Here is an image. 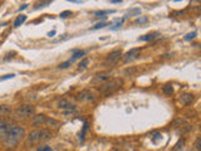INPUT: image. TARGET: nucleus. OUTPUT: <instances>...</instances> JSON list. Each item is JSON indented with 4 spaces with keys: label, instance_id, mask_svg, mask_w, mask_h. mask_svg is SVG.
<instances>
[{
    "label": "nucleus",
    "instance_id": "bb28decb",
    "mask_svg": "<svg viewBox=\"0 0 201 151\" xmlns=\"http://www.w3.org/2000/svg\"><path fill=\"white\" fill-rule=\"evenodd\" d=\"M36 151H52V147L50 146H40V147H38Z\"/></svg>",
    "mask_w": 201,
    "mask_h": 151
},
{
    "label": "nucleus",
    "instance_id": "7c9ffc66",
    "mask_svg": "<svg viewBox=\"0 0 201 151\" xmlns=\"http://www.w3.org/2000/svg\"><path fill=\"white\" fill-rule=\"evenodd\" d=\"M13 77H14V74H8V76L0 78V81H5V80H9V78H13Z\"/></svg>",
    "mask_w": 201,
    "mask_h": 151
},
{
    "label": "nucleus",
    "instance_id": "c85d7f7f",
    "mask_svg": "<svg viewBox=\"0 0 201 151\" xmlns=\"http://www.w3.org/2000/svg\"><path fill=\"white\" fill-rule=\"evenodd\" d=\"M69 62H68V60H67V62H64V63H60L59 64V68H67V67H69Z\"/></svg>",
    "mask_w": 201,
    "mask_h": 151
},
{
    "label": "nucleus",
    "instance_id": "ddd939ff",
    "mask_svg": "<svg viewBox=\"0 0 201 151\" xmlns=\"http://www.w3.org/2000/svg\"><path fill=\"white\" fill-rule=\"evenodd\" d=\"M158 35H160V33H157V32H154V33L146 34L145 37H139V38H138V40H142V42H150V40H154L155 38H157Z\"/></svg>",
    "mask_w": 201,
    "mask_h": 151
},
{
    "label": "nucleus",
    "instance_id": "f257e3e1",
    "mask_svg": "<svg viewBox=\"0 0 201 151\" xmlns=\"http://www.w3.org/2000/svg\"><path fill=\"white\" fill-rule=\"evenodd\" d=\"M24 136H25V130H24L23 127H20V126L13 125V127L10 129L9 134H8V137H7V140L4 141V144L7 145L8 147L15 146V145L20 140H23Z\"/></svg>",
    "mask_w": 201,
    "mask_h": 151
},
{
    "label": "nucleus",
    "instance_id": "b1692460",
    "mask_svg": "<svg viewBox=\"0 0 201 151\" xmlns=\"http://www.w3.org/2000/svg\"><path fill=\"white\" fill-rule=\"evenodd\" d=\"M195 147H196L197 151L201 150V138H200V137H197V138H196V141H195Z\"/></svg>",
    "mask_w": 201,
    "mask_h": 151
},
{
    "label": "nucleus",
    "instance_id": "473e14b6",
    "mask_svg": "<svg viewBox=\"0 0 201 151\" xmlns=\"http://www.w3.org/2000/svg\"><path fill=\"white\" fill-rule=\"evenodd\" d=\"M54 34H56V30H52V32L50 33H48V35H49V37H53V35Z\"/></svg>",
    "mask_w": 201,
    "mask_h": 151
},
{
    "label": "nucleus",
    "instance_id": "5701e85b",
    "mask_svg": "<svg viewBox=\"0 0 201 151\" xmlns=\"http://www.w3.org/2000/svg\"><path fill=\"white\" fill-rule=\"evenodd\" d=\"M88 64V59L86 58V59H83L81 63H79L78 65H79V69H83V68H86V65Z\"/></svg>",
    "mask_w": 201,
    "mask_h": 151
},
{
    "label": "nucleus",
    "instance_id": "7ed1b4c3",
    "mask_svg": "<svg viewBox=\"0 0 201 151\" xmlns=\"http://www.w3.org/2000/svg\"><path fill=\"white\" fill-rule=\"evenodd\" d=\"M34 113V106L33 105H22L14 111L15 118H28Z\"/></svg>",
    "mask_w": 201,
    "mask_h": 151
},
{
    "label": "nucleus",
    "instance_id": "f8f14e48",
    "mask_svg": "<svg viewBox=\"0 0 201 151\" xmlns=\"http://www.w3.org/2000/svg\"><path fill=\"white\" fill-rule=\"evenodd\" d=\"M45 120H47V117L44 116V115H35V116H33V118H32V125L33 126H40V125L45 123Z\"/></svg>",
    "mask_w": 201,
    "mask_h": 151
},
{
    "label": "nucleus",
    "instance_id": "cd10ccee",
    "mask_svg": "<svg viewBox=\"0 0 201 151\" xmlns=\"http://www.w3.org/2000/svg\"><path fill=\"white\" fill-rule=\"evenodd\" d=\"M70 14H72V13H70L69 10L63 11V13H60V18H67V16H68V15H70Z\"/></svg>",
    "mask_w": 201,
    "mask_h": 151
},
{
    "label": "nucleus",
    "instance_id": "6ab92c4d",
    "mask_svg": "<svg viewBox=\"0 0 201 151\" xmlns=\"http://www.w3.org/2000/svg\"><path fill=\"white\" fill-rule=\"evenodd\" d=\"M182 145H184V138H181V140H179V142L175 145V147L172 149V151H177L179 149H181V147H182Z\"/></svg>",
    "mask_w": 201,
    "mask_h": 151
},
{
    "label": "nucleus",
    "instance_id": "393cba45",
    "mask_svg": "<svg viewBox=\"0 0 201 151\" xmlns=\"http://www.w3.org/2000/svg\"><path fill=\"white\" fill-rule=\"evenodd\" d=\"M47 5H50V1H42V3H39L38 5H36V7H35V9H39V8L47 7Z\"/></svg>",
    "mask_w": 201,
    "mask_h": 151
},
{
    "label": "nucleus",
    "instance_id": "2f4dec72",
    "mask_svg": "<svg viewBox=\"0 0 201 151\" xmlns=\"http://www.w3.org/2000/svg\"><path fill=\"white\" fill-rule=\"evenodd\" d=\"M27 8H28V4H23L19 10H24V9H27Z\"/></svg>",
    "mask_w": 201,
    "mask_h": 151
},
{
    "label": "nucleus",
    "instance_id": "c756f323",
    "mask_svg": "<svg viewBox=\"0 0 201 151\" xmlns=\"http://www.w3.org/2000/svg\"><path fill=\"white\" fill-rule=\"evenodd\" d=\"M130 14H141V10L139 9H132L130 11Z\"/></svg>",
    "mask_w": 201,
    "mask_h": 151
},
{
    "label": "nucleus",
    "instance_id": "a878e982",
    "mask_svg": "<svg viewBox=\"0 0 201 151\" xmlns=\"http://www.w3.org/2000/svg\"><path fill=\"white\" fill-rule=\"evenodd\" d=\"M195 37H196V33H195V32H194V33H188L186 37H185V39H186V40H191V39H194Z\"/></svg>",
    "mask_w": 201,
    "mask_h": 151
},
{
    "label": "nucleus",
    "instance_id": "0eeeda50",
    "mask_svg": "<svg viewBox=\"0 0 201 151\" xmlns=\"http://www.w3.org/2000/svg\"><path fill=\"white\" fill-rule=\"evenodd\" d=\"M13 127V125H10L8 122H4V121H0V141H5L8 137V134L10 129Z\"/></svg>",
    "mask_w": 201,
    "mask_h": 151
},
{
    "label": "nucleus",
    "instance_id": "39448f33",
    "mask_svg": "<svg viewBox=\"0 0 201 151\" xmlns=\"http://www.w3.org/2000/svg\"><path fill=\"white\" fill-rule=\"evenodd\" d=\"M119 86H121V82L119 81H111V82H106V83L101 84V87L98 89L101 91V92L108 94V93H111V92H114L116 89H118Z\"/></svg>",
    "mask_w": 201,
    "mask_h": 151
},
{
    "label": "nucleus",
    "instance_id": "4468645a",
    "mask_svg": "<svg viewBox=\"0 0 201 151\" xmlns=\"http://www.w3.org/2000/svg\"><path fill=\"white\" fill-rule=\"evenodd\" d=\"M11 113V107L9 105H0V117Z\"/></svg>",
    "mask_w": 201,
    "mask_h": 151
},
{
    "label": "nucleus",
    "instance_id": "423d86ee",
    "mask_svg": "<svg viewBox=\"0 0 201 151\" xmlns=\"http://www.w3.org/2000/svg\"><path fill=\"white\" fill-rule=\"evenodd\" d=\"M139 54H141V49H139V48H133V49L128 51L122 57L123 58V62L125 63H130V62H132V60L137 59L139 57Z\"/></svg>",
    "mask_w": 201,
    "mask_h": 151
},
{
    "label": "nucleus",
    "instance_id": "f03ea898",
    "mask_svg": "<svg viewBox=\"0 0 201 151\" xmlns=\"http://www.w3.org/2000/svg\"><path fill=\"white\" fill-rule=\"evenodd\" d=\"M52 138V132L49 130H35L28 135L27 145L38 144L40 141H48Z\"/></svg>",
    "mask_w": 201,
    "mask_h": 151
},
{
    "label": "nucleus",
    "instance_id": "6e6552de",
    "mask_svg": "<svg viewBox=\"0 0 201 151\" xmlns=\"http://www.w3.org/2000/svg\"><path fill=\"white\" fill-rule=\"evenodd\" d=\"M109 78H111V73L109 72H102V73H98V74H96L94 78L92 80V83L93 84H97V83H106L109 81Z\"/></svg>",
    "mask_w": 201,
    "mask_h": 151
},
{
    "label": "nucleus",
    "instance_id": "4be33fe9",
    "mask_svg": "<svg viewBox=\"0 0 201 151\" xmlns=\"http://www.w3.org/2000/svg\"><path fill=\"white\" fill-rule=\"evenodd\" d=\"M123 20H125V19H118L117 22H116V24H114V27H112L111 29H112V30H114V29H118V28H119L121 25H122V23H123Z\"/></svg>",
    "mask_w": 201,
    "mask_h": 151
},
{
    "label": "nucleus",
    "instance_id": "f3484780",
    "mask_svg": "<svg viewBox=\"0 0 201 151\" xmlns=\"http://www.w3.org/2000/svg\"><path fill=\"white\" fill-rule=\"evenodd\" d=\"M114 10H102V11H97V13H94V16L96 18H99V16H103L105 18L106 15L105 14H113Z\"/></svg>",
    "mask_w": 201,
    "mask_h": 151
},
{
    "label": "nucleus",
    "instance_id": "aec40b11",
    "mask_svg": "<svg viewBox=\"0 0 201 151\" xmlns=\"http://www.w3.org/2000/svg\"><path fill=\"white\" fill-rule=\"evenodd\" d=\"M147 23V18L146 16H141V18H138V19H136L135 24H146Z\"/></svg>",
    "mask_w": 201,
    "mask_h": 151
},
{
    "label": "nucleus",
    "instance_id": "1a4fd4ad",
    "mask_svg": "<svg viewBox=\"0 0 201 151\" xmlns=\"http://www.w3.org/2000/svg\"><path fill=\"white\" fill-rule=\"evenodd\" d=\"M58 108L59 110H67V111H73V110H76V106L70 103L69 101H67V100H60L58 102Z\"/></svg>",
    "mask_w": 201,
    "mask_h": 151
},
{
    "label": "nucleus",
    "instance_id": "2eb2a0df",
    "mask_svg": "<svg viewBox=\"0 0 201 151\" xmlns=\"http://www.w3.org/2000/svg\"><path fill=\"white\" fill-rule=\"evenodd\" d=\"M25 20H27V16H25V15H19V16H18L16 19H15V22H14V27H15V28L20 27Z\"/></svg>",
    "mask_w": 201,
    "mask_h": 151
},
{
    "label": "nucleus",
    "instance_id": "dca6fc26",
    "mask_svg": "<svg viewBox=\"0 0 201 151\" xmlns=\"http://www.w3.org/2000/svg\"><path fill=\"white\" fill-rule=\"evenodd\" d=\"M45 123L52 126V127H54V129H57V127H59V126H60V123L58 122V121H56L54 118H48V117L45 120Z\"/></svg>",
    "mask_w": 201,
    "mask_h": 151
},
{
    "label": "nucleus",
    "instance_id": "9b49d317",
    "mask_svg": "<svg viewBox=\"0 0 201 151\" xmlns=\"http://www.w3.org/2000/svg\"><path fill=\"white\" fill-rule=\"evenodd\" d=\"M78 100L81 101H94L96 97L89 92V91H82L78 93Z\"/></svg>",
    "mask_w": 201,
    "mask_h": 151
},
{
    "label": "nucleus",
    "instance_id": "412c9836",
    "mask_svg": "<svg viewBox=\"0 0 201 151\" xmlns=\"http://www.w3.org/2000/svg\"><path fill=\"white\" fill-rule=\"evenodd\" d=\"M106 25H108V24H107V23H105V22H103V23H98V24H96V25H94V27H92V30H96V29H99V28H105Z\"/></svg>",
    "mask_w": 201,
    "mask_h": 151
},
{
    "label": "nucleus",
    "instance_id": "9d476101",
    "mask_svg": "<svg viewBox=\"0 0 201 151\" xmlns=\"http://www.w3.org/2000/svg\"><path fill=\"white\" fill-rule=\"evenodd\" d=\"M192 101H194V96L191 93H182V94H180V97H179V102L181 105H184V106L190 105Z\"/></svg>",
    "mask_w": 201,
    "mask_h": 151
},
{
    "label": "nucleus",
    "instance_id": "a211bd4d",
    "mask_svg": "<svg viewBox=\"0 0 201 151\" xmlns=\"http://www.w3.org/2000/svg\"><path fill=\"white\" fill-rule=\"evenodd\" d=\"M172 92H174V88L171 84H165L163 86V93L165 94H172Z\"/></svg>",
    "mask_w": 201,
    "mask_h": 151
},
{
    "label": "nucleus",
    "instance_id": "72a5a7b5",
    "mask_svg": "<svg viewBox=\"0 0 201 151\" xmlns=\"http://www.w3.org/2000/svg\"><path fill=\"white\" fill-rule=\"evenodd\" d=\"M111 3H112V4H119V3H121V0H112Z\"/></svg>",
    "mask_w": 201,
    "mask_h": 151
},
{
    "label": "nucleus",
    "instance_id": "20e7f679",
    "mask_svg": "<svg viewBox=\"0 0 201 151\" xmlns=\"http://www.w3.org/2000/svg\"><path fill=\"white\" fill-rule=\"evenodd\" d=\"M121 57H122V51H121V49H114L113 52H111L107 56V58L105 60V65H106V67H112V65H114L121 59Z\"/></svg>",
    "mask_w": 201,
    "mask_h": 151
}]
</instances>
